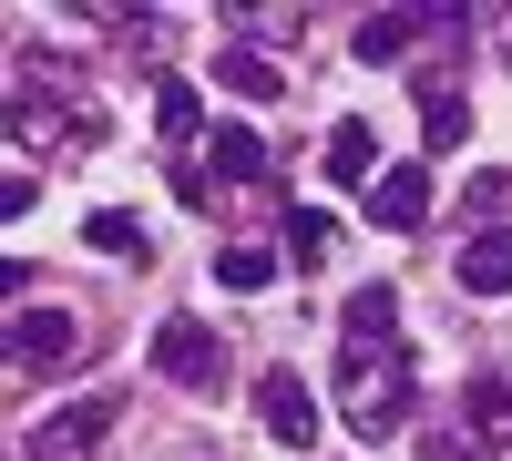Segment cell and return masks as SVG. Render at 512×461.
I'll list each match as a JSON object with an SVG mask.
<instances>
[{
    "mask_svg": "<svg viewBox=\"0 0 512 461\" xmlns=\"http://www.w3.org/2000/svg\"><path fill=\"white\" fill-rule=\"evenodd\" d=\"M226 93H246V103H277V62L236 41V52H226Z\"/></svg>",
    "mask_w": 512,
    "mask_h": 461,
    "instance_id": "e0dca14e",
    "label": "cell"
},
{
    "mask_svg": "<svg viewBox=\"0 0 512 461\" xmlns=\"http://www.w3.org/2000/svg\"><path fill=\"white\" fill-rule=\"evenodd\" d=\"M154 369H164L175 390H216V380H226V339H216L205 318H164V328H154Z\"/></svg>",
    "mask_w": 512,
    "mask_h": 461,
    "instance_id": "3957f363",
    "label": "cell"
},
{
    "mask_svg": "<svg viewBox=\"0 0 512 461\" xmlns=\"http://www.w3.org/2000/svg\"><path fill=\"white\" fill-rule=\"evenodd\" d=\"M287 257H297V267H328V257H338V216L297 205V216H287Z\"/></svg>",
    "mask_w": 512,
    "mask_h": 461,
    "instance_id": "5bb4252c",
    "label": "cell"
},
{
    "mask_svg": "<svg viewBox=\"0 0 512 461\" xmlns=\"http://www.w3.org/2000/svg\"><path fill=\"white\" fill-rule=\"evenodd\" d=\"M256 421H267V441L308 451V441H318V400H308V380H297V369H267V380H256Z\"/></svg>",
    "mask_w": 512,
    "mask_h": 461,
    "instance_id": "5b68a950",
    "label": "cell"
},
{
    "mask_svg": "<svg viewBox=\"0 0 512 461\" xmlns=\"http://www.w3.org/2000/svg\"><path fill=\"white\" fill-rule=\"evenodd\" d=\"M216 287L256 298V287H277V257H267V246H226V257H216Z\"/></svg>",
    "mask_w": 512,
    "mask_h": 461,
    "instance_id": "2e32d148",
    "label": "cell"
},
{
    "mask_svg": "<svg viewBox=\"0 0 512 461\" xmlns=\"http://www.w3.org/2000/svg\"><path fill=\"white\" fill-rule=\"evenodd\" d=\"M451 277H461V298H512V226H472L461 236V257H451Z\"/></svg>",
    "mask_w": 512,
    "mask_h": 461,
    "instance_id": "52a82bcc",
    "label": "cell"
},
{
    "mask_svg": "<svg viewBox=\"0 0 512 461\" xmlns=\"http://www.w3.org/2000/svg\"><path fill=\"white\" fill-rule=\"evenodd\" d=\"M11 134L21 144H62V154H93L103 144V103H11Z\"/></svg>",
    "mask_w": 512,
    "mask_h": 461,
    "instance_id": "8992f818",
    "label": "cell"
},
{
    "mask_svg": "<svg viewBox=\"0 0 512 461\" xmlns=\"http://www.w3.org/2000/svg\"><path fill=\"white\" fill-rule=\"evenodd\" d=\"M369 164H379V134H369V123H359V113L328 123V185H379Z\"/></svg>",
    "mask_w": 512,
    "mask_h": 461,
    "instance_id": "8fae6325",
    "label": "cell"
},
{
    "mask_svg": "<svg viewBox=\"0 0 512 461\" xmlns=\"http://www.w3.org/2000/svg\"><path fill=\"white\" fill-rule=\"evenodd\" d=\"M267 185V144L246 134V123H216V134H205V185Z\"/></svg>",
    "mask_w": 512,
    "mask_h": 461,
    "instance_id": "30bf717a",
    "label": "cell"
},
{
    "mask_svg": "<svg viewBox=\"0 0 512 461\" xmlns=\"http://www.w3.org/2000/svg\"><path fill=\"white\" fill-rule=\"evenodd\" d=\"M410 349L400 339H338V421L359 441H390L410 421Z\"/></svg>",
    "mask_w": 512,
    "mask_h": 461,
    "instance_id": "6da1fadb",
    "label": "cell"
},
{
    "mask_svg": "<svg viewBox=\"0 0 512 461\" xmlns=\"http://www.w3.org/2000/svg\"><path fill=\"white\" fill-rule=\"evenodd\" d=\"M82 246H103V257H154V236H144V216H82Z\"/></svg>",
    "mask_w": 512,
    "mask_h": 461,
    "instance_id": "9a60e30c",
    "label": "cell"
},
{
    "mask_svg": "<svg viewBox=\"0 0 512 461\" xmlns=\"http://www.w3.org/2000/svg\"><path fill=\"white\" fill-rule=\"evenodd\" d=\"M93 339H82V318L72 308H11V390H31L41 369H62V359H82Z\"/></svg>",
    "mask_w": 512,
    "mask_h": 461,
    "instance_id": "7a4b0ae2",
    "label": "cell"
},
{
    "mask_svg": "<svg viewBox=\"0 0 512 461\" xmlns=\"http://www.w3.org/2000/svg\"><path fill=\"white\" fill-rule=\"evenodd\" d=\"M154 134H164V144H195V134H205L195 82H154Z\"/></svg>",
    "mask_w": 512,
    "mask_h": 461,
    "instance_id": "4fadbf2b",
    "label": "cell"
},
{
    "mask_svg": "<svg viewBox=\"0 0 512 461\" xmlns=\"http://www.w3.org/2000/svg\"><path fill=\"white\" fill-rule=\"evenodd\" d=\"M369 216L390 226V236H410V226H431V175H420V164H390V175L369 185Z\"/></svg>",
    "mask_w": 512,
    "mask_h": 461,
    "instance_id": "9c48e42d",
    "label": "cell"
},
{
    "mask_svg": "<svg viewBox=\"0 0 512 461\" xmlns=\"http://www.w3.org/2000/svg\"><path fill=\"white\" fill-rule=\"evenodd\" d=\"M113 421H123V400L113 390H93V400H72V410H52V421H41V461H82V451H103L113 441Z\"/></svg>",
    "mask_w": 512,
    "mask_h": 461,
    "instance_id": "277c9868",
    "label": "cell"
},
{
    "mask_svg": "<svg viewBox=\"0 0 512 461\" xmlns=\"http://www.w3.org/2000/svg\"><path fill=\"white\" fill-rule=\"evenodd\" d=\"M420 144H431V154L472 144V103H461V82H451V72H420Z\"/></svg>",
    "mask_w": 512,
    "mask_h": 461,
    "instance_id": "ba28073f",
    "label": "cell"
},
{
    "mask_svg": "<svg viewBox=\"0 0 512 461\" xmlns=\"http://www.w3.org/2000/svg\"><path fill=\"white\" fill-rule=\"evenodd\" d=\"M492 52H502V62H512V21H492Z\"/></svg>",
    "mask_w": 512,
    "mask_h": 461,
    "instance_id": "44dd1931",
    "label": "cell"
},
{
    "mask_svg": "<svg viewBox=\"0 0 512 461\" xmlns=\"http://www.w3.org/2000/svg\"><path fill=\"white\" fill-rule=\"evenodd\" d=\"M420 461H482V431H431V441H420Z\"/></svg>",
    "mask_w": 512,
    "mask_h": 461,
    "instance_id": "d6986e66",
    "label": "cell"
},
{
    "mask_svg": "<svg viewBox=\"0 0 512 461\" xmlns=\"http://www.w3.org/2000/svg\"><path fill=\"white\" fill-rule=\"evenodd\" d=\"M246 31H256V41H297V31H308V11H246Z\"/></svg>",
    "mask_w": 512,
    "mask_h": 461,
    "instance_id": "ffe728a7",
    "label": "cell"
},
{
    "mask_svg": "<svg viewBox=\"0 0 512 461\" xmlns=\"http://www.w3.org/2000/svg\"><path fill=\"white\" fill-rule=\"evenodd\" d=\"M338 328H349V339H400V298H390V287H349V308H338Z\"/></svg>",
    "mask_w": 512,
    "mask_h": 461,
    "instance_id": "7c38bea8",
    "label": "cell"
},
{
    "mask_svg": "<svg viewBox=\"0 0 512 461\" xmlns=\"http://www.w3.org/2000/svg\"><path fill=\"white\" fill-rule=\"evenodd\" d=\"M461 421L472 431H512V380H472L461 390Z\"/></svg>",
    "mask_w": 512,
    "mask_h": 461,
    "instance_id": "ac0fdd59",
    "label": "cell"
}]
</instances>
